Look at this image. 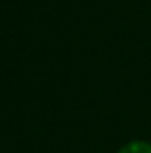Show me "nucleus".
Masks as SVG:
<instances>
[{
	"label": "nucleus",
	"mask_w": 151,
	"mask_h": 153,
	"mask_svg": "<svg viewBox=\"0 0 151 153\" xmlns=\"http://www.w3.org/2000/svg\"><path fill=\"white\" fill-rule=\"evenodd\" d=\"M116 153H151V142L147 140H130L118 147Z\"/></svg>",
	"instance_id": "1"
}]
</instances>
